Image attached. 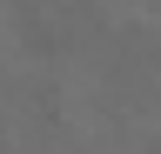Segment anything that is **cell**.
<instances>
[{
	"label": "cell",
	"instance_id": "cell-1",
	"mask_svg": "<svg viewBox=\"0 0 161 154\" xmlns=\"http://www.w3.org/2000/svg\"><path fill=\"white\" fill-rule=\"evenodd\" d=\"M20 40H27L34 54H54V34H47V20H40V13H20Z\"/></svg>",
	"mask_w": 161,
	"mask_h": 154
}]
</instances>
